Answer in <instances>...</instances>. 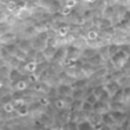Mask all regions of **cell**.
Here are the masks:
<instances>
[{
	"mask_svg": "<svg viewBox=\"0 0 130 130\" xmlns=\"http://www.w3.org/2000/svg\"><path fill=\"white\" fill-rule=\"evenodd\" d=\"M85 101H86L87 104H90V105H94L95 103H97V97H95V95L91 93V94H87V97H86Z\"/></svg>",
	"mask_w": 130,
	"mask_h": 130,
	"instance_id": "8fae6325",
	"label": "cell"
},
{
	"mask_svg": "<svg viewBox=\"0 0 130 130\" xmlns=\"http://www.w3.org/2000/svg\"><path fill=\"white\" fill-rule=\"evenodd\" d=\"M111 116L113 118V122H115V125H120L122 122H125L127 118L126 115L123 113V111H109Z\"/></svg>",
	"mask_w": 130,
	"mask_h": 130,
	"instance_id": "7a4b0ae2",
	"label": "cell"
},
{
	"mask_svg": "<svg viewBox=\"0 0 130 130\" xmlns=\"http://www.w3.org/2000/svg\"><path fill=\"white\" fill-rule=\"evenodd\" d=\"M105 2V4H108V6H113V3H116V0H104Z\"/></svg>",
	"mask_w": 130,
	"mask_h": 130,
	"instance_id": "d6986e66",
	"label": "cell"
},
{
	"mask_svg": "<svg viewBox=\"0 0 130 130\" xmlns=\"http://www.w3.org/2000/svg\"><path fill=\"white\" fill-rule=\"evenodd\" d=\"M17 47H18V50L24 51L25 54H29V53L32 51V46H30V43L28 42V40H20Z\"/></svg>",
	"mask_w": 130,
	"mask_h": 130,
	"instance_id": "5b68a950",
	"label": "cell"
},
{
	"mask_svg": "<svg viewBox=\"0 0 130 130\" xmlns=\"http://www.w3.org/2000/svg\"><path fill=\"white\" fill-rule=\"evenodd\" d=\"M78 130H93V125L89 120H80L78 123Z\"/></svg>",
	"mask_w": 130,
	"mask_h": 130,
	"instance_id": "52a82bcc",
	"label": "cell"
},
{
	"mask_svg": "<svg viewBox=\"0 0 130 130\" xmlns=\"http://www.w3.org/2000/svg\"><path fill=\"white\" fill-rule=\"evenodd\" d=\"M80 53H82V51H80V48L76 47V46H73V44L69 46V47L67 48V55L69 58H78L80 55Z\"/></svg>",
	"mask_w": 130,
	"mask_h": 130,
	"instance_id": "8992f818",
	"label": "cell"
},
{
	"mask_svg": "<svg viewBox=\"0 0 130 130\" xmlns=\"http://www.w3.org/2000/svg\"><path fill=\"white\" fill-rule=\"evenodd\" d=\"M89 38H90V39H95V38H97V32H95V30H90V32H89Z\"/></svg>",
	"mask_w": 130,
	"mask_h": 130,
	"instance_id": "e0dca14e",
	"label": "cell"
},
{
	"mask_svg": "<svg viewBox=\"0 0 130 130\" xmlns=\"http://www.w3.org/2000/svg\"><path fill=\"white\" fill-rule=\"evenodd\" d=\"M109 104L108 103H103V101H98L95 103L94 105H93V111H94L95 113H98V115H103V113L105 112H109Z\"/></svg>",
	"mask_w": 130,
	"mask_h": 130,
	"instance_id": "6da1fadb",
	"label": "cell"
},
{
	"mask_svg": "<svg viewBox=\"0 0 130 130\" xmlns=\"http://www.w3.org/2000/svg\"><path fill=\"white\" fill-rule=\"evenodd\" d=\"M65 48H58V50H55L54 53V57L53 58H55V60H62V58L67 57V54H65Z\"/></svg>",
	"mask_w": 130,
	"mask_h": 130,
	"instance_id": "9c48e42d",
	"label": "cell"
},
{
	"mask_svg": "<svg viewBox=\"0 0 130 130\" xmlns=\"http://www.w3.org/2000/svg\"><path fill=\"white\" fill-rule=\"evenodd\" d=\"M8 76H10V79H11V80L17 82V80H20V79H21V72L18 71V68H14V69H11V71H10Z\"/></svg>",
	"mask_w": 130,
	"mask_h": 130,
	"instance_id": "ba28073f",
	"label": "cell"
},
{
	"mask_svg": "<svg viewBox=\"0 0 130 130\" xmlns=\"http://www.w3.org/2000/svg\"><path fill=\"white\" fill-rule=\"evenodd\" d=\"M15 40H17V36H15L14 33H11V32H7V33H4V35L0 36V43L4 44V46L11 44V43H14Z\"/></svg>",
	"mask_w": 130,
	"mask_h": 130,
	"instance_id": "3957f363",
	"label": "cell"
},
{
	"mask_svg": "<svg viewBox=\"0 0 130 130\" xmlns=\"http://www.w3.org/2000/svg\"><path fill=\"white\" fill-rule=\"evenodd\" d=\"M101 21H103V22H101L100 25L103 26V28H109L111 25H112V24H111V22H108V21H109V20H107V18H104V20H101Z\"/></svg>",
	"mask_w": 130,
	"mask_h": 130,
	"instance_id": "9a60e30c",
	"label": "cell"
},
{
	"mask_svg": "<svg viewBox=\"0 0 130 130\" xmlns=\"http://www.w3.org/2000/svg\"><path fill=\"white\" fill-rule=\"evenodd\" d=\"M68 30H69V28L62 26V28H60V29H58V35H60V36H67L68 35Z\"/></svg>",
	"mask_w": 130,
	"mask_h": 130,
	"instance_id": "4fadbf2b",
	"label": "cell"
},
{
	"mask_svg": "<svg viewBox=\"0 0 130 130\" xmlns=\"http://www.w3.org/2000/svg\"><path fill=\"white\" fill-rule=\"evenodd\" d=\"M14 86H15V89H17V90H22V89H25V87H26V83H25V80L21 78L20 80L14 82Z\"/></svg>",
	"mask_w": 130,
	"mask_h": 130,
	"instance_id": "30bf717a",
	"label": "cell"
},
{
	"mask_svg": "<svg viewBox=\"0 0 130 130\" xmlns=\"http://www.w3.org/2000/svg\"><path fill=\"white\" fill-rule=\"evenodd\" d=\"M119 87H120V85H119V82H116V80H109V82L104 86V89L108 91L109 95H112L115 91L119 90Z\"/></svg>",
	"mask_w": 130,
	"mask_h": 130,
	"instance_id": "277c9868",
	"label": "cell"
},
{
	"mask_svg": "<svg viewBox=\"0 0 130 130\" xmlns=\"http://www.w3.org/2000/svg\"><path fill=\"white\" fill-rule=\"evenodd\" d=\"M116 2L119 3L120 6H125V4L127 6V4H129V0H116Z\"/></svg>",
	"mask_w": 130,
	"mask_h": 130,
	"instance_id": "ac0fdd59",
	"label": "cell"
},
{
	"mask_svg": "<svg viewBox=\"0 0 130 130\" xmlns=\"http://www.w3.org/2000/svg\"><path fill=\"white\" fill-rule=\"evenodd\" d=\"M83 54H85L86 55V57H94V55H95V50H93V48H91V50H90V48H89V50H85V51H83Z\"/></svg>",
	"mask_w": 130,
	"mask_h": 130,
	"instance_id": "5bb4252c",
	"label": "cell"
},
{
	"mask_svg": "<svg viewBox=\"0 0 130 130\" xmlns=\"http://www.w3.org/2000/svg\"><path fill=\"white\" fill-rule=\"evenodd\" d=\"M58 93L62 95H68V94H71V89H68V86H61L58 89Z\"/></svg>",
	"mask_w": 130,
	"mask_h": 130,
	"instance_id": "7c38bea8",
	"label": "cell"
},
{
	"mask_svg": "<svg viewBox=\"0 0 130 130\" xmlns=\"http://www.w3.org/2000/svg\"><path fill=\"white\" fill-rule=\"evenodd\" d=\"M6 21H7V15H6V13L0 11V24H6Z\"/></svg>",
	"mask_w": 130,
	"mask_h": 130,
	"instance_id": "2e32d148",
	"label": "cell"
}]
</instances>
